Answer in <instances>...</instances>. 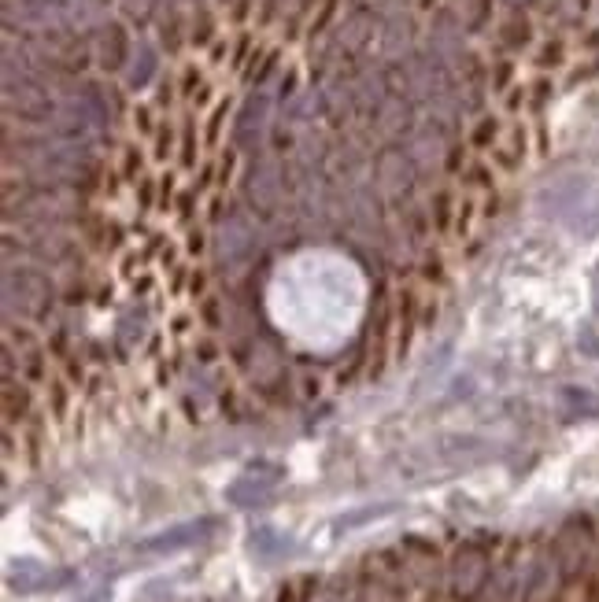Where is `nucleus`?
<instances>
[{
    "mask_svg": "<svg viewBox=\"0 0 599 602\" xmlns=\"http://www.w3.org/2000/svg\"><path fill=\"white\" fill-rule=\"evenodd\" d=\"M588 558H592V532L581 518H574L559 532V540H555V562L563 569L566 580L581 577V569L588 566Z\"/></svg>",
    "mask_w": 599,
    "mask_h": 602,
    "instance_id": "nucleus-1",
    "label": "nucleus"
},
{
    "mask_svg": "<svg viewBox=\"0 0 599 602\" xmlns=\"http://www.w3.org/2000/svg\"><path fill=\"white\" fill-rule=\"evenodd\" d=\"M485 577H489V558L481 547H463L455 554L452 562V588L459 599H474L477 591L485 588Z\"/></svg>",
    "mask_w": 599,
    "mask_h": 602,
    "instance_id": "nucleus-2",
    "label": "nucleus"
},
{
    "mask_svg": "<svg viewBox=\"0 0 599 602\" xmlns=\"http://www.w3.org/2000/svg\"><path fill=\"white\" fill-rule=\"evenodd\" d=\"M559 577H563V569H559V562H555V558H544V562H537V569H533V580H529L526 602H551Z\"/></svg>",
    "mask_w": 599,
    "mask_h": 602,
    "instance_id": "nucleus-3",
    "label": "nucleus"
},
{
    "mask_svg": "<svg viewBox=\"0 0 599 602\" xmlns=\"http://www.w3.org/2000/svg\"><path fill=\"white\" fill-rule=\"evenodd\" d=\"M204 529H208V521H204V525H185V529L163 532V536H156V540L145 543V551H174V547H182V543L196 540V536H200Z\"/></svg>",
    "mask_w": 599,
    "mask_h": 602,
    "instance_id": "nucleus-4",
    "label": "nucleus"
}]
</instances>
